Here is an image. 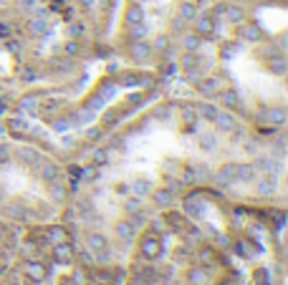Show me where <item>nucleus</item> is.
Segmentation results:
<instances>
[{
    "instance_id": "obj_1",
    "label": "nucleus",
    "mask_w": 288,
    "mask_h": 285,
    "mask_svg": "<svg viewBox=\"0 0 288 285\" xmlns=\"http://www.w3.org/2000/svg\"><path fill=\"white\" fill-rule=\"evenodd\" d=\"M162 250H165V245H162V240L154 235V232H144L142 240H139V255L144 257V260H159V255H162Z\"/></svg>"
},
{
    "instance_id": "obj_2",
    "label": "nucleus",
    "mask_w": 288,
    "mask_h": 285,
    "mask_svg": "<svg viewBox=\"0 0 288 285\" xmlns=\"http://www.w3.org/2000/svg\"><path fill=\"white\" fill-rule=\"evenodd\" d=\"M192 33H197L200 38H210V35H215V30H218V23H215V15L212 13H200V15H195L192 18Z\"/></svg>"
},
{
    "instance_id": "obj_3",
    "label": "nucleus",
    "mask_w": 288,
    "mask_h": 285,
    "mask_svg": "<svg viewBox=\"0 0 288 285\" xmlns=\"http://www.w3.org/2000/svg\"><path fill=\"white\" fill-rule=\"evenodd\" d=\"M51 257L56 260L58 265H71L74 257H76V250H74V245H71L68 240H63V242H56V245L51 248Z\"/></svg>"
},
{
    "instance_id": "obj_4",
    "label": "nucleus",
    "mask_w": 288,
    "mask_h": 285,
    "mask_svg": "<svg viewBox=\"0 0 288 285\" xmlns=\"http://www.w3.org/2000/svg\"><path fill=\"white\" fill-rule=\"evenodd\" d=\"M276 189H278V177L276 174H260V177H256V192H258V197H271V195H276Z\"/></svg>"
},
{
    "instance_id": "obj_5",
    "label": "nucleus",
    "mask_w": 288,
    "mask_h": 285,
    "mask_svg": "<svg viewBox=\"0 0 288 285\" xmlns=\"http://www.w3.org/2000/svg\"><path fill=\"white\" fill-rule=\"evenodd\" d=\"M185 283L187 285H210V273L202 265H192L185 270Z\"/></svg>"
},
{
    "instance_id": "obj_6",
    "label": "nucleus",
    "mask_w": 288,
    "mask_h": 285,
    "mask_svg": "<svg viewBox=\"0 0 288 285\" xmlns=\"http://www.w3.org/2000/svg\"><path fill=\"white\" fill-rule=\"evenodd\" d=\"M23 275L33 283H41V280H46V265L38 262V260H26L23 262Z\"/></svg>"
},
{
    "instance_id": "obj_7",
    "label": "nucleus",
    "mask_w": 288,
    "mask_h": 285,
    "mask_svg": "<svg viewBox=\"0 0 288 285\" xmlns=\"http://www.w3.org/2000/svg\"><path fill=\"white\" fill-rule=\"evenodd\" d=\"M212 124L218 126V131H223V134H232L235 129H238V121H235V116L230 111H218V116L212 119Z\"/></svg>"
},
{
    "instance_id": "obj_8",
    "label": "nucleus",
    "mask_w": 288,
    "mask_h": 285,
    "mask_svg": "<svg viewBox=\"0 0 288 285\" xmlns=\"http://www.w3.org/2000/svg\"><path fill=\"white\" fill-rule=\"evenodd\" d=\"M195 88H197V93H200V96H207V99H210V96H218V91H220V81H218V79H215V76H207V79H197V81H195Z\"/></svg>"
},
{
    "instance_id": "obj_9",
    "label": "nucleus",
    "mask_w": 288,
    "mask_h": 285,
    "mask_svg": "<svg viewBox=\"0 0 288 285\" xmlns=\"http://www.w3.org/2000/svg\"><path fill=\"white\" fill-rule=\"evenodd\" d=\"M202 200L197 195H190V197H185L182 202V210H185V217H190V220H200L202 217Z\"/></svg>"
},
{
    "instance_id": "obj_10",
    "label": "nucleus",
    "mask_w": 288,
    "mask_h": 285,
    "mask_svg": "<svg viewBox=\"0 0 288 285\" xmlns=\"http://www.w3.org/2000/svg\"><path fill=\"white\" fill-rule=\"evenodd\" d=\"M240 38L248 41V43H260L263 41V28L258 23L248 21V23H240Z\"/></svg>"
},
{
    "instance_id": "obj_11",
    "label": "nucleus",
    "mask_w": 288,
    "mask_h": 285,
    "mask_svg": "<svg viewBox=\"0 0 288 285\" xmlns=\"http://www.w3.org/2000/svg\"><path fill=\"white\" fill-rule=\"evenodd\" d=\"M152 46L147 43V41H132L129 43V56H132V61H149L152 58Z\"/></svg>"
},
{
    "instance_id": "obj_12",
    "label": "nucleus",
    "mask_w": 288,
    "mask_h": 285,
    "mask_svg": "<svg viewBox=\"0 0 288 285\" xmlns=\"http://www.w3.org/2000/svg\"><path fill=\"white\" fill-rule=\"evenodd\" d=\"M84 240H86V250H91L94 255L109 248V237H106L104 232H88Z\"/></svg>"
},
{
    "instance_id": "obj_13",
    "label": "nucleus",
    "mask_w": 288,
    "mask_h": 285,
    "mask_svg": "<svg viewBox=\"0 0 288 285\" xmlns=\"http://www.w3.org/2000/svg\"><path fill=\"white\" fill-rule=\"evenodd\" d=\"M144 8L139 3H132V5H127V10H124V26L129 28V26H137V23H142L144 21Z\"/></svg>"
},
{
    "instance_id": "obj_14",
    "label": "nucleus",
    "mask_w": 288,
    "mask_h": 285,
    "mask_svg": "<svg viewBox=\"0 0 288 285\" xmlns=\"http://www.w3.org/2000/svg\"><path fill=\"white\" fill-rule=\"evenodd\" d=\"M26 28H28L30 35H43V33L48 30V15H43V13L30 15L28 23H26Z\"/></svg>"
},
{
    "instance_id": "obj_15",
    "label": "nucleus",
    "mask_w": 288,
    "mask_h": 285,
    "mask_svg": "<svg viewBox=\"0 0 288 285\" xmlns=\"http://www.w3.org/2000/svg\"><path fill=\"white\" fill-rule=\"evenodd\" d=\"M286 109L283 106H268L265 111H263V119L271 124V126H283L286 124Z\"/></svg>"
},
{
    "instance_id": "obj_16",
    "label": "nucleus",
    "mask_w": 288,
    "mask_h": 285,
    "mask_svg": "<svg viewBox=\"0 0 288 285\" xmlns=\"http://www.w3.org/2000/svg\"><path fill=\"white\" fill-rule=\"evenodd\" d=\"M172 200H174V189H170V187H162V189H154V192H152V202H154L159 210L172 207Z\"/></svg>"
},
{
    "instance_id": "obj_17",
    "label": "nucleus",
    "mask_w": 288,
    "mask_h": 285,
    "mask_svg": "<svg viewBox=\"0 0 288 285\" xmlns=\"http://www.w3.org/2000/svg\"><path fill=\"white\" fill-rule=\"evenodd\" d=\"M134 235H137V227L127 217H121V220L114 222V237H119V240H132Z\"/></svg>"
},
{
    "instance_id": "obj_18",
    "label": "nucleus",
    "mask_w": 288,
    "mask_h": 285,
    "mask_svg": "<svg viewBox=\"0 0 288 285\" xmlns=\"http://www.w3.org/2000/svg\"><path fill=\"white\" fill-rule=\"evenodd\" d=\"M129 192H132V197L144 200L147 195H152V184H149V179H147V177H137V179L129 184Z\"/></svg>"
},
{
    "instance_id": "obj_19",
    "label": "nucleus",
    "mask_w": 288,
    "mask_h": 285,
    "mask_svg": "<svg viewBox=\"0 0 288 285\" xmlns=\"http://www.w3.org/2000/svg\"><path fill=\"white\" fill-rule=\"evenodd\" d=\"M38 106H41V96H35V93H30V96H23L21 101H18V111L26 116H33L38 111Z\"/></svg>"
},
{
    "instance_id": "obj_20",
    "label": "nucleus",
    "mask_w": 288,
    "mask_h": 285,
    "mask_svg": "<svg viewBox=\"0 0 288 285\" xmlns=\"http://www.w3.org/2000/svg\"><path fill=\"white\" fill-rule=\"evenodd\" d=\"M253 167H256V169H260L263 174H276V177L281 174V164H278L273 157H258Z\"/></svg>"
},
{
    "instance_id": "obj_21",
    "label": "nucleus",
    "mask_w": 288,
    "mask_h": 285,
    "mask_svg": "<svg viewBox=\"0 0 288 285\" xmlns=\"http://www.w3.org/2000/svg\"><path fill=\"white\" fill-rule=\"evenodd\" d=\"M5 126H8V131H10L13 137H23V134L28 131V121H26V116H10V119L5 121Z\"/></svg>"
},
{
    "instance_id": "obj_22",
    "label": "nucleus",
    "mask_w": 288,
    "mask_h": 285,
    "mask_svg": "<svg viewBox=\"0 0 288 285\" xmlns=\"http://www.w3.org/2000/svg\"><path fill=\"white\" fill-rule=\"evenodd\" d=\"M215 182H218L220 187H228V184H232V182H235V162H230V164H223V167L218 169V174H215Z\"/></svg>"
},
{
    "instance_id": "obj_23",
    "label": "nucleus",
    "mask_w": 288,
    "mask_h": 285,
    "mask_svg": "<svg viewBox=\"0 0 288 285\" xmlns=\"http://www.w3.org/2000/svg\"><path fill=\"white\" fill-rule=\"evenodd\" d=\"M223 13H225V21L232 23V26L245 23V10H243L240 5H225V8H223Z\"/></svg>"
},
{
    "instance_id": "obj_24",
    "label": "nucleus",
    "mask_w": 288,
    "mask_h": 285,
    "mask_svg": "<svg viewBox=\"0 0 288 285\" xmlns=\"http://www.w3.org/2000/svg\"><path fill=\"white\" fill-rule=\"evenodd\" d=\"M258 177V169L253 164H235V182H253Z\"/></svg>"
},
{
    "instance_id": "obj_25",
    "label": "nucleus",
    "mask_w": 288,
    "mask_h": 285,
    "mask_svg": "<svg viewBox=\"0 0 288 285\" xmlns=\"http://www.w3.org/2000/svg\"><path fill=\"white\" fill-rule=\"evenodd\" d=\"M46 184H48V197H51L53 202H63V200H66V184H63L58 177H56V179H51V182H46Z\"/></svg>"
},
{
    "instance_id": "obj_26",
    "label": "nucleus",
    "mask_w": 288,
    "mask_h": 285,
    "mask_svg": "<svg viewBox=\"0 0 288 285\" xmlns=\"http://www.w3.org/2000/svg\"><path fill=\"white\" fill-rule=\"evenodd\" d=\"M195 15H197V5H195V3H190V0H182V3L177 5V18H182L185 23H187V21H192Z\"/></svg>"
},
{
    "instance_id": "obj_27",
    "label": "nucleus",
    "mask_w": 288,
    "mask_h": 285,
    "mask_svg": "<svg viewBox=\"0 0 288 285\" xmlns=\"http://www.w3.org/2000/svg\"><path fill=\"white\" fill-rule=\"evenodd\" d=\"M202 46V38L197 33H182V48L190 51V53H197Z\"/></svg>"
},
{
    "instance_id": "obj_28",
    "label": "nucleus",
    "mask_w": 288,
    "mask_h": 285,
    "mask_svg": "<svg viewBox=\"0 0 288 285\" xmlns=\"http://www.w3.org/2000/svg\"><path fill=\"white\" fill-rule=\"evenodd\" d=\"M218 99H220V104H223L225 109H238V106H240V96H238L232 88H228V91H218Z\"/></svg>"
},
{
    "instance_id": "obj_29",
    "label": "nucleus",
    "mask_w": 288,
    "mask_h": 285,
    "mask_svg": "<svg viewBox=\"0 0 288 285\" xmlns=\"http://www.w3.org/2000/svg\"><path fill=\"white\" fill-rule=\"evenodd\" d=\"M195 111H197V119H207V121H212L215 116H218V106L212 104V101H202V104H197L195 106Z\"/></svg>"
},
{
    "instance_id": "obj_30",
    "label": "nucleus",
    "mask_w": 288,
    "mask_h": 285,
    "mask_svg": "<svg viewBox=\"0 0 288 285\" xmlns=\"http://www.w3.org/2000/svg\"><path fill=\"white\" fill-rule=\"evenodd\" d=\"M46 237L56 245V242H63V240H68V230L63 227V225H51V227H46Z\"/></svg>"
},
{
    "instance_id": "obj_31",
    "label": "nucleus",
    "mask_w": 288,
    "mask_h": 285,
    "mask_svg": "<svg viewBox=\"0 0 288 285\" xmlns=\"http://www.w3.org/2000/svg\"><path fill=\"white\" fill-rule=\"evenodd\" d=\"M129 41H147V35H149V28H147V23H137V26H129Z\"/></svg>"
},
{
    "instance_id": "obj_32",
    "label": "nucleus",
    "mask_w": 288,
    "mask_h": 285,
    "mask_svg": "<svg viewBox=\"0 0 288 285\" xmlns=\"http://www.w3.org/2000/svg\"><path fill=\"white\" fill-rule=\"evenodd\" d=\"M106 162H109V149H101V146L91 149V164L94 167H104Z\"/></svg>"
},
{
    "instance_id": "obj_33",
    "label": "nucleus",
    "mask_w": 288,
    "mask_h": 285,
    "mask_svg": "<svg viewBox=\"0 0 288 285\" xmlns=\"http://www.w3.org/2000/svg\"><path fill=\"white\" fill-rule=\"evenodd\" d=\"M58 174H61V172H58V167L53 164V162H48V159H46V162H41V177H43V182L56 179Z\"/></svg>"
},
{
    "instance_id": "obj_34",
    "label": "nucleus",
    "mask_w": 288,
    "mask_h": 285,
    "mask_svg": "<svg viewBox=\"0 0 288 285\" xmlns=\"http://www.w3.org/2000/svg\"><path fill=\"white\" fill-rule=\"evenodd\" d=\"M66 278H68L74 285H88V273L84 270V268H74L71 275H66Z\"/></svg>"
},
{
    "instance_id": "obj_35",
    "label": "nucleus",
    "mask_w": 288,
    "mask_h": 285,
    "mask_svg": "<svg viewBox=\"0 0 288 285\" xmlns=\"http://www.w3.org/2000/svg\"><path fill=\"white\" fill-rule=\"evenodd\" d=\"M179 66H182V71H187V68H200V58H197V53L185 51V56L179 58Z\"/></svg>"
},
{
    "instance_id": "obj_36",
    "label": "nucleus",
    "mask_w": 288,
    "mask_h": 285,
    "mask_svg": "<svg viewBox=\"0 0 288 285\" xmlns=\"http://www.w3.org/2000/svg\"><path fill=\"white\" fill-rule=\"evenodd\" d=\"M268 68H271L273 73L283 76V73H286V58L281 56V53H278V56H273L271 61H268Z\"/></svg>"
},
{
    "instance_id": "obj_37",
    "label": "nucleus",
    "mask_w": 288,
    "mask_h": 285,
    "mask_svg": "<svg viewBox=\"0 0 288 285\" xmlns=\"http://www.w3.org/2000/svg\"><path fill=\"white\" fill-rule=\"evenodd\" d=\"M197 260H200L202 268H207V265L215 262V253H212L210 248H200V250H197Z\"/></svg>"
},
{
    "instance_id": "obj_38",
    "label": "nucleus",
    "mask_w": 288,
    "mask_h": 285,
    "mask_svg": "<svg viewBox=\"0 0 288 285\" xmlns=\"http://www.w3.org/2000/svg\"><path fill=\"white\" fill-rule=\"evenodd\" d=\"M149 46H152V51H165V48H170V33L157 35V38H154V43H149Z\"/></svg>"
},
{
    "instance_id": "obj_39",
    "label": "nucleus",
    "mask_w": 288,
    "mask_h": 285,
    "mask_svg": "<svg viewBox=\"0 0 288 285\" xmlns=\"http://www.w3.org/2000/svg\"><path fill=\"white\" fill-rule=\"evenodd\" d=\"M99 167H94V164H88V167H81V172H79V179L81 182H94L96 179V174H99Z\"/></svg>"
},
{
    "instance_id": "obj_40",
    "label": "nucleus",
    "mask_w": 288,
    "mask_h": 285,
    "mask_svg": "<svg viewBox=\"0 0 288 285\" xmlns=\"http://www.w3.org/2000/svg\"><path fill=\"white\" fill-rule=\"evenodd\" d=\"M197 142H200V149H205V151H212V149L218 146V142H215V137H212V134H200V137H197Z\"/></svg>"
},
{
    "instance_id": "obj_41",
    "label": "nucleus",
    "mask_w": 288,
    "mask_h": 285,
    "mask_svg": "<svg viewBox=\"0 0 288 285\" xmlns=\"http://www.w3.org/2000/svg\"><path fill=\"white\" fill-rule=\"evenodd\" d=\"M179 114H182V121H185V124H195V121H197V111H195V106H187V104H185Z\"/></svg>"
},
{
    "instance_id": "obj_42",
    "label": "nucleus",
    "mask_w": 288,
    "mask_h": 285,
    "mask_svg": "<svg viewBox=\"0 0 288 285\" xmlns=\"http://www.w3.org/2000/svg\"><path fill=\"white\" fill-rule=\"evenodd\" d=\"M124 210H127V215H137L142 210V200L139 197H129V200L124 202Z\"/></svg>"
},
{
    "instance_id": "obj_43",
    "label": "nucleus",
    "mask_w": 288,
    "mask_h": 285,
    "mask_svg": "<svg viewBox=\"0 0 288 285\" xmlns=\"http://www.w3.org/2000/svg\"><path fill=\"white\" fill-rule=\"evenodd\" d=\"M256 285H273V280H271V270H268V268L256 270Z\"/></svg>"
},
{
    "instance_id": "obj_44",
    "label": "nucleus",
    "mask_w": 288,
    "mask_h": 285,
    "mask_svg": "<svg viewBox=\"0 0 288 285\" xmlns=\"http://www.w3.org/2000/svg\"><path fill=\"white\" fill-rule=\"evenodd\" d=\"M101 134H104V126H88L86 131H84L86 142H99V139H101Z\"/></svg>"
},
{
    "instance_id": "obj_45",
    "label": "nucleus",
    "mask_w": 288,
    "mask_h": 285,
    "mask_svg": "<svg viewBox=\"0 0 288 285\" xmlns=\"http://www.w3.org/2000/svg\"><path fill=\"white\" fill-rule=\"evenodd\" d=\"M84 106H86L88 111H96V109H101V96H99V93H94L91 99H86V101H84Z\"/></svg>"
},
{
    "instance_id": "obj_46",
    "label": "nucleus",
    "mask_w": 288,
    "mask_h": 285,
    "mask_svg": "<svg viewBox=\"0 0 288 285\" xmlns=\"http://www.w3.org/2000/svg\"><path fill=\"white\" fill-rule=\"evenodd\" d=\"M63 53H66V56H76V53H79V43H76V38H71V41L63 43Z\"/></svg>"
},
{
    "instance_id": "obj_47",
    "label": "nucleus",
    "mask_w": 288,
    "mask_h": 285,
    "mask_svg": "<svg viewBox=\"0 0 288 285\" xmlns=\"http://www.w3.org/2000/svg\"><path fill=\"white\" fill-rule=\"evenodd\" d=\"M18 8L26 10V13H33L38 8V0H18Z\"/></svg>"
},
{
    "instance_id": "obj_48",
    "label": "nucleus",
    "mask_w": 288,
    "mask_h": 285,
    "mask_svg": "<svg viewBox=\"0 0 288 285\" xmlns=\"http://www.w3.org/2000/svg\"><path fill=\"white\" fill-rule=\"evenodd\" d=\"M71 124H74V121H71V119H56V121H53V124H51V126H53V129H56V131H66V129H68V126H71Z\"/></svg>"
},
{
    "instance_id": "obj_49",
    "label": "nucleus",
    "mask_w": 288,
    "mask_h": 285,
    "mask_svg": "<svg viewBox=\"0 0 288 285\" xmlns=\"http://www.w3.org/2000/svg\"><path fill=\"white\" fill-rule=\"evenodd\" d=\"M195 179H197V177H195V169H192V167H187V169L182 172V182H185V184H195Z\"/></svg>"
},
{
    "instance_id": "obj_50",
    "label": "nucleus",
    "mask_w": 288,
    "mask_h": 285,
    "mask_svg": "<svg viewBox=\"0 0 288 285\" xmlns=\"http://www.w3.org/2000/svg\"><path fill=\"white\" fill-rule=\"evenodd\" d=\"M8 162H10V146L0 144V164H8Z\"/></svg>"
},
{
    "instance_id": "obj_51",
    "label": "nucleus",
    "mask_w": 288,
    "mask_h": 285,
    "mask_svg": "<svg viewBox=\"0 0 288 285\" xmlns=\"http://www.w3.org/2000/svg\"><path fill=\"white\" fill-rule=\"evenodd\" d=\"M21 79H23L26 84H33V81L38 79V73H35L33 68H23V73H21Z\"/></svg>"
},
{
    "instance_id": "obj_52",
    "label": "nucleus",
    "mask_w": 288,
    "mask_h": 285,
    "mask_svg": "<svg viewBox=\"0 0 288 285\" xmlns=\"http://www.w3.org/2000/svg\"><path fill=\"white\" fill-rule=\"evenodd\" d=\"M81 30H84L81 23H71V26H68V35H71V38H79V33H81Z\"/></svg>"
},
{
    "instance_id": "obj_53",
    "label": "nucleus",
    "mask_w": 288,
    "mask_h": 285,
    "mask_svg": "<svg viewBox=\"0 0 288 285\" xmlns=\"http://www.w3.org/2000/svg\"><path fill=\"white\" fill-rule=\"evenodd\" d=\"M182 28H185V21L174 15V21H172V33H182Z\"/></svg>"
},
{
    "instance_id": "obj_54",
    "label": "nucleus",
    "mask_w": 288,
    "mask_h": 285,
    "mask_svg": "<svg viewBox=\"0 0 288 285\" xmlns=\"http://www.w3.org/2000/svg\"><path fill=\"white\" fill-rule=\"evenodd\" d=\"M8 33H10V28H8V26H5V23H3V21H0V38H5V35H8Z\"/></svg>"
},
{
    "instance_id": "obj_55",
    "label": "nucleus",
    "mask_w": 288,
    "mask_h": 285,
    "mask_svg": "<svg viewBox=\"0 0 288 285\" xmlns=\"http://www.w3.org/2000/svg\"><path fill=\"white\" fill-rule=\"evenodd\" d=\"M162 225H165V222H162V220L157 217V220H152V225H149V227H152V230H159V227H162Z\"/></svg>"
},
{
    "instance_id": "obj_56",
    "label": "nucleus",
    "mask_w": 288,
    "mask_h": 285,
    "mask_svg": "<svg viewBox=\"0 0 288 285\" xmlns=\"http://www.w3.org/2000/svg\"><path fill=\"white\" fill-rule=\"evenodd\" d=\"M79 5H84V8H91V5H94V0H79Z\"/></svg>"
},
{
    "instance_id": "obj_57",
    "label": "nucleus",
    "mask_w": 288,
    "mask_h": 285,
    "mask_svg": "<svg viewBox=\"0 0 288 285\" xmlns=\"http://www.w3.org/2000/svg\"><path fill=\"white\" fill-rule=\"evenodd\" d=\"M58 285H74V283H71L68 278H63V280H61V283H58Z\"/></svg>"
}]
</instances>
